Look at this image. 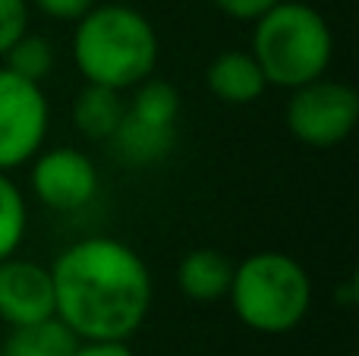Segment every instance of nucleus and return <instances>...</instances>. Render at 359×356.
<instances>
[{
  "mask_svg": "<svg viewBox=\"0 0 359 356\" xmlns=\"http://www.w3.org/2000/svg\"><path fill=\"white\" fill-rule=\"evenodd\" d=\"M54 315L79 341H130L149 319L155 284L145 259L117 237H82L50 265Z\"/></svg>",
  "mask_w": 359,
  "mask_h": 356,
  "instance_id": "obj_1",
  "label": "nucleus"
},
{
  "mask_svg": "<svg viewBox=\"0 0 359 356\" xmlns=\"http://www.w3.org/2000/svg\"><path fill=\"white\" fill-rule=\"evenodd\" d=\"M69 54L86 82L130 92L158 69L161 41L149 16L130 4H95L76 19Z\"/></svg>",
  "mask_w": 359,
  "mask_h": 356,
  "instance_id": "obj_2",
  "label": "nucleus"
},
{
  "mask_svg": "<svg viewBox=\"0 0 359 356\" xmlns=\"http://www.w3.org/2000/svg\"><path fill=\"white\" fill-rule=\"evenodd\" d=\"M252 25L249 54L262 67L268 85L293 92L328 76L334 60V35L316 6L303 0H280Z\"/></svg>",
  "mask_w": 359,
  "mask_h": 356,
  "instance_id": "obj_3",
  "label": "nucleus"
},
{
  "mask_svg": "<svg viewBox=\"0 0 359 356\" xmlns=\"http://www.w3.org/2000/svg\"><path fill=\"white\" fill-rule=\"evenodd\" d=\"M230 306L259 334H290L312 309V278L299 259L278 249L252 252L233 265Z\"/></svg>",
  "mask_w": 359,
  "mask_h": 356,
  "instance_id": "obj_4",
  "label": "nucleus"
},
{
  "mask_svg": "<svg viewBox=\"0 0 359 356\" xmlns=\"http://www.w3.org/2000/svg\"><path fill=\"white\" fill-rule=\"evenodd\" d=\"M287 130L309 149H334L353 136L359 123V92L337 79H312L293 88L287 101Z\"/></svg>",
  "mask_w": 359,
  "mask_h": 356,
  "instance_id": "obj_5",
  "label": "nucleus"
},
{
  "mask_svg": "<svg viewBox=\"0 0 359 356\" xmlns=\"http://www.w3.org/2000/svg\"><path fill=\"white\" fill-rule=\"evenodd\" d=\"M50 104L41 85L0 67V170H16L41 151Z\"/></svg>",
  "mask_w": 359,
  "mask_h": 356,
  "instance_id": "obj_6",
  "label": "nucleus"
},
{
  "mask_svg": "<svg viewBox=\"0 0 359 356\" xmlns=\"http://www.w3.org/2000/svg\"><path fill=\"white\" fill-rule=\"evenodd\" d=\"M32 193L50 212H79L98 196V167L76 145H54L32 158Z\"/></svg>",
  "mask_w": 359,
  "mask_h": 356,
  "instance_id": "obj_7",
  "label": "nucleus"
},
{
  "mask_svg": "<svg viewBox=\"0 0 359 356\" xmlns=\"http://www.w3.org/2000/svg\"><path fill=\"white\" fill-rule=\"evenodd\" d=\"M54 303V278L50 268L32 259L10 256L0 262V325H32L50 319Z\"/></svg>",
  "mask_w": 359,
  "mask_h": 356,
  "instance_id": "obj_8",
  "label": "nucleus"
},
{
  "mask_svg": "<svg viewBox=\"0 0 359 356\" xmlns=\"http://www.w3.org/2000/svg\"><path fill=\"white\" fill-rule=\"evenodd\" d=\"M205 85L224 104H252L265 95L268 82L249 50H221L205 69Z\"/></svg>",
  "mask_w": 359,
  "mask_h": 356,
  "instance_id": "obj_9",
  "label": "nucleus"
},
{
  "mask_svg": "<svg viewBox=\"0 0 359 356\" xmlns=\"http://www.w3.org/2000/svg\"><path fill=\"white\" fill-rule=\"evenodd\" d=\"M107 142L114 145V155L126 167H155L174 151L177 145V126H155L136 120L133 114H123L117 132Z\"/></svg>",
  "mask_w": 359,
  "mask_h": 356,
  "instance_id": "obj_10",
  "label": "nucleus"
},
{
  "mask_svg": "<svg viewBox=\"0 0 359 356\" xmlns=\"http://www.w3.org/2000/svg\"><path fill=\"white\" fill-rule=\"evenodd\" d=\"M233 278V262L221 249H189L177 265V287L192 303L224 300Z\"/></svg>",
  "mask_w": 359,
  "mask_h": 356,
  "instance_id": "obj_11",
  "label": "nucleus"
},
{
  "mask_svg": "<svg viewBox=\"0 0 359 356\" xmlns=\"http://www.w3.org/2000/svg\"><path fill=\"white\" fill-rule=\"evenodd\" d=\"M73 126L92 142H107V139L117 132L120 120L126 114V98L123 92L107 85H95V82H86L79 88V95L73 98Z\"/></svg>",
  "mask_w": 359,
  "mask_h": 356,
  "instance_id": "obj_12",
  "label": "nucleus"
},
{
  "mask_svg": "<svg viewBox=\"0 0 359 356\" xmlns=\"http://www.w3.org/2000/svg\"><path fill=\"white\" fill-rule=\"evenodd\" d=\"M79 344L73 331L57 315L32 325L10 328L6 338H0V356H69Z\"/></svg>",
  "mask_w": 359,
  "mask_h": 356,
  "instance_id": "obj_13",
  "label": "nucleus"
},
{
  "mask_svg": "<svg viewBox=\"0 0 359 356\" xmlns=\"http://www.w3.org/2000/svg\"><path fill=\"white\" fill-rule=\"evenodd\" d=\"M130 92H133V98L126 101V114H133L136 120H145V123H155V126H177L180 111H183V98H180L174 82L158 79L151 73L149 79L133 85Z\"/></svg>",
  "mask_w": 359,
  "mask_h": 356,
  "instance_id": "obj_14",
  "label": "nucleus"
},
{
  "mask_svg": "<svg viewBox=\"0 0 359 356\" xmlns=\"http://www.w3.org/2000/svg\"><path fill=\"white\" fill-rule=\"evenodd\" d=\"M0 60H4V67L10 73L22 76V79L35 82V85H44V79H50V73L57 67V48L44 35L22 32Z\"/></svg>",
  "mask_w": 359,
  "mask_h": 356,
  "instance_id": "obj_15",
  "label": "nucleus"
},
{
  "mask_svg": "<svg viewBox=\"0 0 359 356\" xmlns=\"http://www.w3.org/2000/svg\"><path fill=\"white\" fill-rule=\"evenodd\" d=\"M29 231V202L22 189L10 180L6 170H0V262L16 256Z\"/></svg>",
  "mask_w": 359,
  "mask_h": 356,
  "instance_id": "obj_16",
  "label": "nucleus"
},
{
  "mask_svg": "<svg viewBox=\"0 0 359 356\" xmlns=\"http://www.w3.org/2000/svg\"><path fill=\"white\" fill-rule=\"evenodd\" d=\"M29 0H0V57L10 50V44L22 32H29Z\"/></svg>",
  "mask_w": 359,
  "mask_h": 356,
  "instance_id": "obj_17",
  "label": "nucleus"
},
{
  "mask_svg": "<svg viewBox=\"0 0 359 356\" xmlns=\"http://www.w3.org/2000/svg\"><path fill=\"white\" fill-rule=\"evenodd\" d=\"M29 6H35L38 13H44L48 19H60V22H76L79 16H86L95 6V0H29Z\"/></svg>",
  "mask_w": 359,
  "mask_h": 356,
  "instance_id": "obj_18",
  "label": "nucleus"
},
{
  "mask_svg": "<svg viewBox=\"0 0 359 356\" xmlns=\"http://www.w3.org/2000/svg\"><path fill=\"white\" fill-rule=\"evenodd\" d=\"M211 4H215L224 16L236 19V22H255V19L265 16L280 0H211Z\"/></svg>",
  "mask_w": 359,
  "mask_h": 356,
  "instance_id": "obj_19",
  "label": "nucleus"
},
{
  "mask_svg": "<svg viewBox=\"0 0 359 356\" xmlns=\"http://www.w3.org/2000/svg\"><path fill=\"white\" fill-rule=\"evenodd\" d=\"M69 356H133L126 341H79Z\"/></svg>",
  "mask_w": 359,
  "mask_h": 356,
  "instance_id": "obj_20",
  "label": "nucleus"
},
{
  "mask_svg": "<svg viewBox=\"0 0 359 356\" xmlns=\"http://www.w3.org/2000/svg\"><path fill=\"white\" fill-rule=\"evenodd\" d=\"M0 328H4V325H0ZM0 338H4V334H0Z\"/></svg>",
  "mask_w": 359,
  "mask_h": 356,
  "instance_id": "obj_21",
  "label": "nucleus"
}]
</instances>
